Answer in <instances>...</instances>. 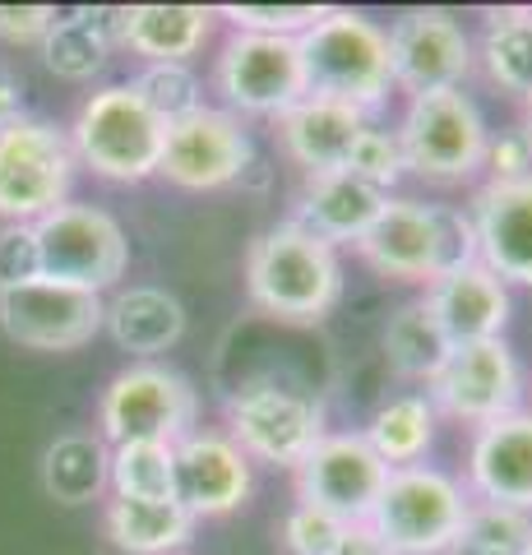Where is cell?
Returning <instances> with one entry per match:
<instances>
[{
    "mask_svg": "<svg viewBox=\"0 0 532 555\" xmlns=\"http://www.w3.org/2000/svg\"><path fill=\"white\" fill-rule=\"evenodd\" d=\"M246 297L278 324H320L342 301V259L297 222H273L246 250Z\"/></svg>",
    "mask_w": 532,
    "mask_h": 555,
    "instance_id": "cell-1",
    "label": "cell"
},
{
    "mask_svg": "<svg viewBox=\"0 0 532 555\" xmlns=\"http://www.w3.org/2000/svg\"><path fill=\"white\" fill-rule=\"evenodd\" d=\"M306 98H329L342 107L375 112L393 89L385 28L356 10H329L324 20L297 38Z\"/></svg>",
    "mask_w": 532,
    "mask_h": 555,
    "instance_id": "cell-2",
    "label": "cell"
},
{
    "mask_svg": "<svg viewBox=\"0 0 532 555\" xmlns=\"http://www.w3.org/2000/svg\"><path fill=\"white\" fill-rule=\"evenodd\" d=\"M65 134H70L75 163L89 167L102 181L140 185L148 177H158L167 126L140 102L134 83H107V89H98L79 107L75 126Z\"/></svg>",
    "mask_w": 532,
    "mask_h": 555,
    "instance_id": "cell-3",
    "label": "cell"
},
{
    "mask_svg": "<svg viewBox=\"0 0 532 555\" xmlns=\"http://www.w3.org/2000/svg\"><path fill=\"white\" fill-rule=\"evenodd\" d=\"M468 505L472 495L458 477L426 463H412L389 473L366 528L393 555H454Z\"/></svg>",
    "mask_w": 532,
    "mask_h": 555,
    "instance_id": "cell-4",
    "label": "cell"
},
{
    "mask_svg": "<svg viewBox=\"0 0 532 555\" xmlns=\"http://www.w3.org/2000/svg\"><path fill=\"white\" fill-rule=\"evenodd\" d=\"M399 153L403 171L436 185H458L482 171L486 158V116L463 89H440V93H417L407 98L399 116Z\"/></svg>",
    "mask_w": 532,
    "mask_h": 555,
    "instance_id": "cell-5",
    "label": "cell"
},
{
    "mask_svg": "<svg viewBox=\"0 0 532 555\" xmlns=\"http://www.w3.org/2000/svg\"><path fill=\"white\" fill-rule=\"evenodd\" d=\"M199 426V393L163 361H134L98 398V436L107 444H177Z\"/></svg>",
    "mask_w": 532,
    "mask_h": 555,
    "instance_id": "cell-6",
    "label": "cell"
},
{
    "mask_svg": "<svg viewBox=\"0 0 532 555\" xmlns=\"http://www.w3.org/2000/svg\"><path fill=\"white\" fill-rule=\"evenodd\" d=\"M75 167L70 134L42 116H20L0 130V218L42 222L56 214L70 204Z\"/></svg>",
    "mask_w": 532,
    "mask_h": 555,
    "instance_id": "cell-7",
    "label": "cell"
},
{
    "mask_svg": "<svg viewBox=\"0 0 532 555\" xmlns=\"http://www.w3.org/2000/svg\"><path fill=\"white\" fill-rule=\"evenodd\" d=\"M38 232V255H42V278L79 292H107L126 278L130 269V241L126 228L107 208L93 204H61L56 214L33 222Z\"/></svg>",
    "mask_w": 532,
    "mask_h": 555,
    "instance_id": "cell-8",
    "label": "cell"
},
{
    "mask_svg": "<svg viewBox=\"0 0 532 555\" xmlns=\"http://www.w3.org/2000/svg\"><path fill=\"white\" fill-rule=\"evenodd\" d=\"M228 436L250 463L297 467L324 440V408L287 385L255 379L228 398Z\"/></svg>",
    "mask_w": 532,
    "mask_h": 555,
    "instance_id": "cell-9",
    "label": "cell"
},
{
    "mask_svg": "<svg viewBox=\"0 0 532 555\" xmlns=\"http://www.w3.org/2000/svg\"><path fill=\"white\" fill-rule=\"evenodd\" d=\"M436 416H454L463 426H486L501 416L523 408V371L519 357L505 338H486V343H463L450 347L444 366L431 375L426 385Z\"/></svg>",
    "mask_w": 532,
    "mask_h": 555,
    "instance_id": "cell-10",
    "label": "cell"
},
{
    "mask_svg": "<svg viewBox=\"0 0 532 555\" xmlns=\"http://www.w3.org/2000/svg\"><path fill=\"white\" fill-rule=\"evenodd\" d=\"M389 473L393 467L375 459L362 430H324V440L291 467V481H297V505L324 509L338 524L362 528L375 514V500H380Z\"/></svg>",
    "mask_w": 532,
    "mask_h": 555,
    "instance_id": "cell-11",
    "label": "cell"
},
{
    "mask_svg": "<svg viewBox=\"0 0 532 555\" xmlns=\"http://www.w3.org/2000/svg\"><path fill=\"white\" fill-rule=\"evenodd\" d=\"M213 89L222 93L232 116H269L278 120L306 98L297 38H260L232 33V42L213 61Z\"/></svg>",
    "mask_w": 532,
    "mask_h": 555,
    "instance_id": "cell-12",
    "label": "cell"
},
{
    "mask_svg": "<svg viewBox=\"0 0 532 555\" xmlns=\"http://www.w3.org/2000/svg\"><path fill=\"white\" fill-rule=\"evenodd\" d=\"M255 167V139L246 130L242 116H232L228 107H209L191 112L177 126H167L163 139V158H158V177H167L181 190H222L246 181Z\"/></svg>",
    "mask_w": 532,
    "mask_h": 555,
    "instance_id": "cell-13",
    "label": "cell"
},
{
    "mask_svg": "<svg viewBox=\"0 0 532 555\" xmlns=\"http://www.w3.org/2000/svg\"><path fill=\"white\" fill-rule=\"evenodd\" d=\"M385 42H389L393 89H403L407 98L463 89V79L477 65V47L468 28L444 10H403L385 28Z\"/></svg>",
    "mask_w": 532,
    "mask_h": 555,
    "instance_id": "cell-14",
    "label": "cell"
},
{
    "mask_svg": "<svg viewBox=\"0 0 532 555\" xmlns=\"http://www.w3.org/2000/svg\"><path fill=\"white\" fill-rule=\"evenodd\" d=\"M98 292H79L51 278H33L24 287L0 292V328L33 352H79L102 334Z\"/></svg>",
    "mask_w": 532,
    "mask_h": 555,
    "instance_id": "cell-15",
    "label": "cell"
},
{
    "mask_svg": "<svg viewBox=\"0 0 532 555\" xmlns=\"http://www.w3.org/2000/svg\"><path fill=\"white\" fill-rule=\"evenodd\" d=\"M356 255L393 283H426L450 273V250H444V218L440 204H421L407 195H389L371 232L356 241Z\"/></svg>",
    "mask_w": 532,
    "mask_h": 555,
    "instance_id": "cell-16",
    "label": "cell"
},
{
    "mask_svg": "<svg viewBox=\"0 0 532 555\" xmlns=\"http://www.w3.org/2000/svg\"><path fill=\"white\" fill-rule=\"evenodd\" d=\"M171 467H177V505L191 518L236 514L250 500L255 463L236 449L228 430L195 426L191 436L171 444Z\"/></svg>",
    "mask_w": 532,
    "mask_h": 555,
    "instance_id": "cell-17",
    "label": "cell"
},
{
    "mask_svg": "<svg viewBox=\"0 0 532 555\" xmlns=\"http://www.w3.org/2000/svg\"><path fill=\"white\" fill-rule=\"evenodd\" d=\"M477 259L501 283L532 287V177L528 181H486L468 204Z\"/></svg>",
    "mask_w": 532,
    "mask_h": 555,
    "instance_id": "cell-18",
    "label": "cell"
},
{
    "mask_svg": "<svg viewBox=\"0 0 532 555\" xmlns=\"http://www.w3.org/2000/svg\"><path fill=\"white\" fill-rule=\"evenodd\" d=\"M468 495L532 514V412L519 408L472 430Z\"/></svg>",
    "mask_w": 532,
    "mask_h": 555,
    "instance_id": "cell-19",
    "label": "cell"
},
{
    "mask_svg": "<svg viewBox=\"0 0 532 555\" xmlns=\"http://www.w3.org/2000/svg\"><path fill=\"white\" fill-rule=\"evenodd\" d=\"M421 306L431 310V320L440 324V334L450 347L501 338L505 324H509V287L482 264V259L440 273L436 283L426 287Z\"/></svg>",
    "mask_w": 532,
    "mask_h": 555,
    "instance_id": "cell-20",
    "label": "cell"
},
{
    "mask_svg": "<svg viewBox=\"0 0 532 555\" xmlns=\"http://www.w3.org/2000/svg\"><path fill=\"white\" fill-rule=\"evenodd\" d=\"M371 130V116L342 107L329 98H301L291 112L278 116V144L306 177H329L342 171L356 149V139Z\"/></svg>",
    "mask_w": 532,
    "mask_h": 555,
    "instance_id": "cell-21",
    "label": "cell"
},
{
    "mask_svg": "<svg viewBox=\"0 0 532 555\" xmlns=\"http://www.w3.org/2000/svg\"><path fill=\"white\" fill-rule=\"evenodd\" d=\"M213 5H126L116 10V47L134 51L144 65H191L213 38Z\"/></svg>",
    "mask_w": 532,
    "mask_h": 555,
    "instance_id": "cell-22",
    "label": "cell"
},
{
    "mask_svg": "<svg viewBox=\"0 0 532 555\" xmlns=\"http://www.w3.org/2000/svg\"><path fill=\"white\" fill-rule=\"evenodd\" d=\"M385 190H375L366 181H356L352 171H329V177H306V190L297 195V214L291 222L306 228L311 236L329 241V246H356L371 222L385 208Z\"/></svg>",
    "mask_w": 532,
    "mask_h": 555,
    "instance_id": "cell-23",
    "label": "cell"
},
{
    "mask_svg": "<svg viewBox=\"0 0 532 555\" xmlns=\"http://www.w3.org/2000/svg\"><path fill=\"white\" fill-rule=\"evenodd\" d=\"M102 328L134 361H158L185 338V306L167 287H121L102 306Z\"/></svg>",
    "mask_w": 532,
    "mask_h": 555,
    "instance_id": "cell-24",
    "label": "cell"
},
{
    "mask_svg": "<svg viewBox=\"0 0 532 555\" xmlns=\"http://www.w3.org/2000/svg\"><path fill=\"white\" fill-rule=\"evenodd\" d=\"M199 518L185 514L177 500H121L112 495L102 509V532L126 555H177L191 546Z\"/></svg>",
    "mask_w": 532,
    "mask_h": 555,
    "instance_id": "cell-25",
    "label": "cell"
},
{
    "mask_svg": "<svg viewBox=\"0 0 532 555\" xmlns=\"http://www.w3.org/2000/svg\"><path fill=\"white\" fill-rule=\"evenodd\" d=\"M42 486L61 505H93L112 491V444L98 430H70L42 454Z\"/></svg>",
    "mask_w": 532,
    "mask_h": 555,
    "instance_id": "cell-26",
    "label": "cell"
},
{
    "mask_svg": "<svg viewBox=\"0 0 532 555\" xmlns=\"http://www.w3.org/2000/svg\"><path fill=\"white\" fill-rule=\"evenodd\" d=\"M42 65L56 79L83 83L102 75V65L116 51V10H79V14H56V24L42 38Z\"/></svg>",
    "mask_w": 532,
    "mask_h": 555,
    "instance_id": "cell-27",
    "label": "cell"
},
{
    "mask_svg": "<svg viewBox=\"0 0 532 555\" xmlns=\"http://www.w3.org/2000/svg\"><path fill=\"white\" fill-rule=\"evenodd\" d=\"M477 61H482L486 79L509 98H532V10H491L482 24V42Z\"/></svg>",
    "mask_w": 532,
    "mask_h": 555,
    "instance_id": "cell-28",
    "label": "cell"
},
{
    "mask_svg": "<svg viewBox=\"0 0 532 555\" xmlns=\"http://www.w3.org/2000/svg\"><path fill=\"white\" fill-rule=\"evenodd\" d=\"M362 440L375 449V459L385 467H412L426 459V449L436 440V408L426 393H399L389 403L375 408L366 422Z\"/></svg>",
    "mask_w": 532,
    "mask_h": 555,
    "instance_id": "cell-29",
    "label": "cell"
},
{
    "mask_svg": "<svg viewBox=\"0 0 532 555\" xmlns=\"http://www.w3.org/2000/svg\"><path fill=\"white\" fill-rule=\"evenodd\" d=\"M380 352L389 361V371L399 379H412V385H431V375L444 366L450 357V343H444L440 324L431 320V310L417 301H403L389 315L385 334H380Z\"/></svg>",
    "mask_w": 532,
    "mask_h": 555,
    "instance_id": "cell-30",
    "label": "cell"
},
{
    "mask_svg": "<svg viewBox=\"0 0 532 555\" xmlns=\"http://www.w3.org/2000/svg\"><path fill=\"white\" fill-rule=\"evenodd\" d=\"M454 555H532V514L472 500Z\"/></svg>",
    "mask_w": 532,
    "mask_h": 555,
    "instance_id": "cell-31",
    "label": "cell"
},
{
    "mask_svg": "<svg viewBox=\"0 0 532 555\" xmlns=\"http://www.w3.org/2000/svg\"><path fill=\"white\" fill-rule=\"evenodd\" d=\"M112 495H121V500H177L171 444H112Z\"/></svg>",
    "mask_w": 532,
    "mask_h": 555,
    "instance_id": "cell-32",
    "label": "cell"
},
{
    "mask_svg": "<svg viewBox=\"0 0 532 555\" xmlns=\"http://www.w3.org/2000/svg\"><path fill=\"white\" fill-rule=\"evenodd\" d=\"M130 83L163 126H177V120L204 107V79L191 65H144L140 79H130Z\"/></svg>",
    "mask_w": 532,
    "mask_h": 555,
    "instance_id": "cell-33",
    "label": "cell"
},
{
    "mask_svg": "<svg viewBox=\"0 0 532 555\" xmlns=\"http://www.w3.org/2000/svg\"><path fill=\"white\" fill-rule=\"evenodd\" d=\"M334 5H222L218 20H228L236 33H260V38H301Z\"/></svg>",
    "mask_w": 532,
    "mask_h": 555,
    "instance_id": "cell-34",
    "label": "cell"
},
{
    "mask_svg": "<svg viewBox=\"0 0 532 555\" xmlns=\"http://www.w3.org/2000/svg\"><path fill=\"white\" fill-rule=\"evenodd\" d=\"M342 171H352L356 181H366V185H375V190H385V195H389V190L407 177L393 130H385V126H375V120H371V130L356 139V149H352V158H348V167H342Z\"/></svg>",
    "mask_w": 532,
    "mask_h": 555,
    "instance_id": "cell-35",
    "label": "cell"
},
{
    "mask_svg": "<svg viewBox=\"0 0 532 555\" xmlns=\"http://www.w3.org/2000/svg\"><path fill=\"white\" fill-rule=\"evenodd\" d=\"M342 537H348V524H338L334 514L311 505H291V514L278 528V542L287 555H338Z\"/></svg>",
    "mask_w": 532,
    "mask_h": 555,
    "instance_id": "cell-36",
    "label": "cell"
},
{
    "mask_svg": "<svg viewBox=\"0 0 532 555\" xmlns=\"http://www.w3.org/2000/svg\"><path fill=\"white\" fill-rule=\"evenodd\" d=\"M33 278H42L38 232H33V222H5L0 228V292L24 287Z\"/></svg>",
    "mask_w": 532,
    "mask_h": 555,
    "instance_id": "cell-37",
    "label": "cell"
},
{
    "mask_svg": "<svg viewBox=\"0 0 532 555\" xmlns=\"http://www.w3.org/2000/svg\"><path fill=\"white\" fill-rule=\"evenodd\" d=\"M482 167L491 171V181H528L532 177V139H528V130L509 126L501 134H491Z\"/></svg>",
    "mask_w": 532,
    "mask_h": 555,
    "instance_id": "cell-38",
    "label": "cell"
},
{
    "mask_svg": "<svg viewBox=\"0 0 532 555\" xmlns=\"http://www.w3.org/2000/svg\"><path fill=\"white\" fill-rule=\"evenodd\" d=\"M51 24H56L51 5H0V42L10 47H42Z\"/></svg>",
    "mask_w": 532,
    "mask_h": 555,
    "instance_id": "cell-39",
    "label": "cell"
},
{
    "mask_svg": "<svg viewBox=\"0 0 532 555\" xmlns=\"http://www.w3.org/2000/svg\"><path fill=\"white\" fill-rule=\"evenodd\" d=\"M24 116V79L0 65V130Z\"/></svg>",
    "mask_w": 532,
    "mask_h": 555,
    "instance_id": "cell-40",
    "label": "cell"
},
{
    "mask_svg": "<svg viewBox=\"0 0 532 555\" xmlns=\"http://www.w3.org/2000/svg\"><path fill=\"white\" fill-rule=\"evenodd\" d=\"M338 555H393L380 537H375L366 524L362 528H348V537H342V546H338Z\"/></svg>",
    "mask_w": 532,
    "mask_h": 555,
    "instance_id": "cell-41",
    "label": "cell"
},
{
    "mask_svg": "<svg viewBox=\"0 0 532 555\" xmlns=\"http://www.w3.org/2000/svg\"><path fill=\"white\" fill-rule=\"evenodd\" d=\"M523 130H528V139H532V98L523 102Z\"/></svg>",
    "mask_w": 532,
    "mask_h": 555,
    "instance_id": "cell-42",
    "label": "cell"
}]
</instances>
